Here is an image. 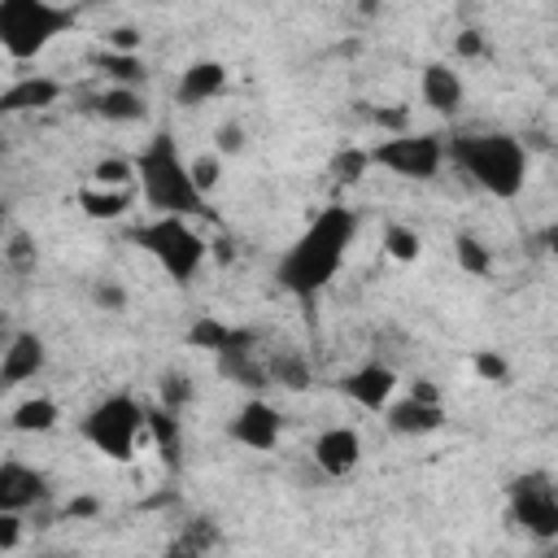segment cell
Here are the masks:
<instances>
[{"label": "cell", "instance_id": "277c9868", "mask_svg": "<svg viewBox=\"0 0 558 558\" xmlns=\"http://www.w3.org/2000/svg\"><path fill=\"white\" fill-rule=\"evenodd\" d=\"M65 31H74V9L57 0H0V48L9 61H35Z\"/></svg>", "mask_w": 558, "mask_h": 558}, {"label": "cell", "instance_id": "7bdbcfd3", "mask_svg": "<svg viewBox=\"0 0 558 558\" xmlns=\"http://www.w3.org/2000/svg\"><path fill=\"white\" fill-rule=\"evenodd\" d=\"M157 4H166V0H157Z\"/></svg>", "mask_w": 558, "mask_h": 558}, {"label": "cell", "instance_id": "1f68e13d", "mask_svg": "<svg viewBox=\"0 0 558 558\" xmlns=\"http://www.w3.org/2000/svg\"><path fill=\"white\" fill-rule=\"evenodd\" d=\"M222 161H227V157H222L218 148H209V153H196V157H192V179H196V187H201L205 196L222 183Z\"/></svg>", "mask_w": 558, "mask_h": 558}, {"label": "cell", "instance_id": "30bf717a", "mask_svg": "<svg viewBox=\"0 0 558 558\" xmlns=\"http://www.w3.org/2000/svg\"><path fill=\"white\" fill-rule=\"evenodd\" d=\"M227 432H231L235 445H244L253 453H270L279 445V436H283V418L266 397H244L235 405V414L227 418Z\"/></svg>", "mask_w": 558, "mask_h": 558}, {"label": "cell", "instance_id": "ac0fdd59", "mask_svg": "<svg viewBox=\"0 0 558 558\" xmlns=\"http://www.w3.org/2000/svg\"><path fill=\"white\" fill-rule=\"evenodd\" d=\"M92 113H96L100 122H113V126H131V122H140V118L148 113V105H144L140 87H122V83H109L100 96H92Z\"/></svg>", "mask_w": 558, "mask_h": 558}, {"label": "cell", "instance_id": "484cf974", "mask_svg": "<svg viewBox=\"0 0 558 558\" xmlns=\"http://www.w3.org/2000/svg\"><path fill=\"white\" fill-rule=\"evenodd\" d=\"M266 371H270L275 384H283V388H292V392L310 388V362H305L301 353H292V349H279V353L266 362Z\"/></svg>", "mask_w": 558, "mask_h": 558}, {"label": "cell", "instance_id": "f35d334b", "mask_svg": "<svg viewBox=\"0 0 558 558\" xmlns=\"http://www.w3.org/2000/svg\"><path fill=\"white\" fill-rule=\"evenodd\" d=\"M371 118H375L379 126H388V135H392V131H410V126H405V122H410V113H405V109H375Z\"/></svg>", "mask_w": 558, "mask_h": 558}, {"label": "cell", "instance_id": "8fae6325", "mask_svg": "<svg viewBox=\"0 0 558 558\" xmlns=\"http://www.w3.org/2000/svg\"><path fill=\"white\" fill-rule=\"evenodd\" d=\"M310 458H314V466H318L327 480H344V475H353L357 462H362V436H357V427H344V423L323 427V432L314 436Z\"/></svg>", "mask_w": 558, "mask_h": 558}, {"label": "cell", "instance_id": "74e56055", "mask_svg": "<svg viewBox=\"0 0 558 558\" xmlns=\"http://www.w3.org/2000/svg\"><path fill=\"white\" fill-rule=\"evenodd\" d=\"M453 52H458V57H484V52H488V44H484V35H480V31H462V35L453 39Z\"/></svg>", "mask_w": 558, "mask_h": 558}, {"label": "cell", "instance_id": "5b68a950", "mask_svg": "<svg viewBox=\"0 0 558 558\" xmlns=\"http://www.w3.org/2000/svg\"><path fill=\"white\" fill-rule=\"evenodd\" d=\"M78 432H83V440H87L100 458H109V462H131L135 449L148 440V410H144L131 392H109V397H100V401L83 414Z\"/></svg>", "mask_w": 558, "mask_h": 558}, {"label": "cell", "instance_id": "ffe728a7", "mask_svg": "<svg viewBox=\"0 0 558 558\" xmlns=\"http://www.w3.org/2000/svg\"><path fill=\"white\" fill-rule=\"evenodd\" d=\"M214 362H218V375L231 379V384H244V388H266L270 384V371H266V362L253 357V344L222 349V353H214Z\"/></svg>", "mask_w": 558, "mask_h": 558}, {"label": "cell", "instance_id": "9a60e30c", "mask_svg": "<svg viewBox=\"0 0 558 558\" xmlns=\"http://www.w3.org/2000/svg\"><path fill=\"white\" fill-rule=\"evenodd\" d=\"M384 423L397 432V436H432L445 427V401H423L414 392L405 397H392L388 410H384Z\"/></svg>", "mask_w": 558, "mask_h": 558}, {"label": "cell", "instance_id": "4dcf8cb0", "mask_svg": "<svg viewBox=\"0 0 558 558\" xmlns=\"http://www.w3.org/2000/svg\"><path fill=\"white\" fill-rule=\"evenodd\" d=\"M4 266L17 270V275H31L39 266V248H35V240L26 231H9V240H4Z\"/></svg>", "mask_w": 558, "mask_h": 558}, {"label": "cell", "instance_id": "d6a6232c", "mask_svg": "<svg viewBox=\"0 0 558 558\" xmlns=\"http://www.w3.org/2000/svg\"><path fill=\"white\" fill-rule=\"evenodd\" d=\"M92 301H96V310H105V314H122L126 310V288L118 283V279H96L92 283Z\"/></svg>", "mask_w": 558, "mask_h": 558}, {"label": "cell", "instance_id": "d590c367", "mask_svg": "<svg viewBox=\"0 0 558 558\" xmlns=\"http://www.w3.org/2000/svg\"><path fill=\"white\" fill-rule=\"evenodd\" d=\"M105 48H113V52H140L144 48V35H140V26H113L105 35Z\"/></svg>", "mask_w": 558, "mask_h": 558}, {"label": "cell", "instance_id": "44dd1931", "mask_svg": "<svg viewBox=\"0 0 558 558\" xmlns=\"http://www.w3.org/2000/svg\"><path fill=\"white\" fill-rule=\"evenodd\" d=\"M57 423H61V405L52 397H26L9 410V432H17V436H44Z\"/></svg>", "mask_w": 558, "mask_h": 558}, {"label": "cell", "instance_id": "5bb4252c", "mask_svg": "<svg viewBox=\"0 0 558 558\" xmlns=\"http://www.w3.org/2000/svg\"><path fill=\"white\" fill-rule=\"evenodd\" d=\"M418 96H423V105L432 113L453 118L462 109V100H466V83L449 61H427L423 74H418Z\"/></svg>", "mask_w": 558, "mask_h": 558}, {"label": "cell", "instance_id": "d4e9b609", "mask_svg": "<svg viewBox=\"0 0 558 558\" xmlns=\"http://www.w3.org/2000/svg\"><path fill=\"white\" fill-rule=\"evenodd\" d=\"M384 253H388L392 262L410 266V262L423 257V235H418L414 227H405V222H388V227H384Z\"/></svg>", "mask_w": 558, "mask_h": 558}, {"label": "cell", "instance_id": "836d02e7", "mask_svg": "<svg viewBox=\"0 0 558 558\" xmlns=\"http://www.w3.org/2000/svg\"><path fill=\"white\" fill-rule=\"evenodd\" d=\"M471 371H475L480 379H488V384H506V379H510V362H506L497 349H480V353L471 357Z\"/></svg>", "mask_w": 558, "mask_h": 558}, {"label": "cell", "instance_id": "e0dca14e", "mask_svg": "<svg viewBox=\"0 0 558 558\" xmlns=\"http://www.w3.org/2000/svg\"><path fill=\"white\" fill-rule=\"evenodd\" d=\"M222 92H227V65L214 61V57L192 61V65L179 74V83H174V100H179L183 109L209 105V100H218Z\"/></svg>", "mask_w": 558, "mask_h": 558}, {"label": "cell", "instance_id": "7c38bea8", "mask_svg": "<svg viewBox=\"0 0 558 558\" xmlns=\"http://www.w3.org/2000/svg\"><path fill=\"white\" fill-rule=\"evenodd\" d=\"M48 366V344L39 331H13L4 353H0V388H17V384H31L39 379Z\"/></svg>", "mask_w": 558, "mask_h": 558}, {"label": "cell", "instance_id": "4fadbf2b", "mask_svg": "<svg viewBox=\"0 0 558 558\" xmlns=\"http://www.w3.org/2000/svg\"><path fill=\"white\" fill-rule=\"evenodd\" d=\"M39 501H48V475L31 462H17V458H4L0 462V510H35Z\"/></svg>", "mask_w": 558, "mask_h": 558}, {"label": "cell", "instance_id": "52a82bcc", "mask_svg": "<svg viewBox=\"0 0 558 558\" xmlns=\"http://www.w3.org/2000/svg\"><path fill=\"white\" fill-rule=\"evenodd\" d=\"M371 161L397 179H414L427 183L440 174V166L449 161V144L432 131H392L371 148Z\"/></svg>", "mask_w": 558, "mask_h": 558}, {"label": "cell", "instance_id": "60d3db41", "mask_svg": "<svg viewBox=\"0 0 558 558\" xmlns=\"http://www.w3.org/2000/svg\"><path fill=\"white\" fill-rule=\"evenodd\" d=\"M405 392H414V397H423V401H440V388H436V379H414Z\"/></svg>", "mask_w": 558, "mask_h": 558}, {"label": "cell", "instance_id": "7a4b0ae2", "mask_svg": "<svg viewBox=\"0 0 558 558\" xmlns=\"http://www.w3.org/2000/svg\"><path fill=\"white\" fill-rule=\"evenodd\" d=\"M135 187L140 201L153 214H183L196 218L205 209V192L192 179V157L179 153L170 131H157L140 153H135Z\"/></svg>", "mask_w": 558, "mask_h": 558}, {"label": "cell", "instance_id": "ba28073f", "mask_svg": "<svg viewBox=\"0 0 558 558\" xmlns=\"http://www.w3.org/2000/svg\"><path fill=\"white\" fill-rule=\"evenodd\" d=\"M506 501H510V519L527 536H536V541H554L558 536V484L549 475L527 471V475L510 480Z\"/></svg>", "mask_w": 558, "mask_h": 558}, {"label": "cell", "instance_id": "6da1fadb", "mask_svg": "<svg viewBox=\"0 0 558 558\" xmlns=\"http://www.w3.org/2000/svg\"><path fill=\"white\" fill-rule=\"evenodd\" d=\"M353 235H357V214H353L349 205H327V209H318V214L305 222V231L288 244V253L279 257V266H275L279 288H283L288 296H296V301H314V296L340 275Z\"/></svg>", "mask_w": 558, "mask_h": 558}, {"label": "cell", "instance_id": "e575fe53", "mask_svg": "<svg viewBox=\"0 0 558 558\" xmlns=\"http://www.w3.org/2000/svg\"><path fill=\"white\" fill-rule=\"evenodd\" d=\"M244 144H248V131H244V122H235V118H227V122L214 131V148H218L222 157L244 153Z\"/></svg>", "mask_w": 558, "mask_h": 558}, {"label": "cell", "instance_id": "cb8c5ba5", "mask_svg": "<svg viewBox=\"0 0 558 558\" xmlns=\"http://www.w3.org/2000/svg\"><path fill=\"white\" fill-rule=\"evenodd\" d=\"M96 65H100V74H105L109 83H122V87H144V78H148L140 52H113V48H105Z\"/></svg>", "mask_w": 558, "mask_h": 558}, {"label": "cell", "instance_id": "8d00e7d4", "mask_svg": "<svg viewBox=\"0 0 558 558\" xmlns=\"http://www.w3.org/2000/svg\"><path fill=\"white\" fill-rule=\"evenodd\" d=\"M22 541V514L17 510H0V554H13Z\"/></svg>", "mask_w": 558, "mask_h": 558}, {"label": "cell", "instance_id": "603a6c76", "mask_svg": "<svg viewBox=\"0 0 558 558\" xmlns=\"http://www.w3.org/2000/svg\"><path fill=\"white\" fill-rule=\"evenodd\" d=\"M453 262H458V270L471 275V279L493 275V248H488L480 235H471V231H458V235H453Z\"/></svg>", "mask_w": 558, "mask_h": 558}, {"label": "cell", "instance_id": "83f0119b", "mask_svg": "<svg viewBox=\"0 0 558 558\" xmlns=\"http://www.w3.org/2000/svg\"><path fill=\"white\" fill-rule=\"evenodd\" d=\"M371 166H375V161H371V148H340V153L327 161V174H331L336 183H362Z\"/></svg>", "mask_w": 558, "mask_h": 558}, {"label": "cell", "instance_id": "9c48e42d", "mask_svg": "<svg viewBox=\"0 0 558 558\" xmlns=\"http://www.w3.org/2000/svg\"><path fill=\"white\" fill-rule=\"evenodd\" d=\"M336 388H340V397H349L357 410H366V414H384V410H388V401L397 397V366H392V362L371 357V362H362V366L344 371Z\"/></svg>", "mask_w": 558, "mask_h": 558}, {"label": "cell", "instance_id": "7402d4cb", "mask_svg": "<svg viewBox=\"0 0 558 558\" xmlns=\"http://www.w3.org/2000/svg\"><path fill=\"white\" fill-rule=\"evenodd\" d=\"M187 344L192 349H205V353H222V349H235V344H253V331H240L222 318H209L201 314L192 327H187Z\"/></svg>", "mask_w": 558, "mask_h": 558}, {"label": "cell", "instance_id": "b9f144b4", "mask_svg": "<svg viewBox=\"0 0 558 558\" xmlns=\"http://www.w3.org/2000/svg\"><path fill=\"white\" fill-rule=\"evenodd\" d=\"M541 244H545V253H549V257L558 262V218H554V222H549V227L541 231Z\"/></svg>", "mask_w": 558, "mask_h": 558}, {"label": "cell", "instance_id": "8992f818", "mask_svg": "<svg viewBox=\"0 0 558 558\" xmlns=\"http://www.w3.org/2000/svg\"><path fill=\"white\" fill-rule=\"evenodd\" d=\"M135 244L157 262V270L174 283H192L196 270L209 257L205 235L183 214H153L144 227H135Z\"/></svg>", "mask_w": 558, "mask_h": 558}, {"label": "cell", "instance_id": "4316f807", "mask_svg": "<svg viewBox=\"0 0 558 558\" xmlns=\"http://www.w3.org/2000/svg\"><path fill=\"white\" fill-rule=\"evenodd\" d=\"M148 436L157 440V449H161L166 462L179 458V414L174 410H166V405L148 410Z\"/></svg>", "mask_w": 558, "mask_h": 558}, {"label": "cell", "instance_id": "d6986e66", "mask_svg": "<svg viewBox=\"0 0 558 558\" xmlns=\"http://www.w3.org/2000/svg\"><path fill=\"white\" fill-rule=\"evenodd\" d=\"M135 192L140 187H100V183H87V187H78V209L92 222H113V218H122L135 205Z\"/></svg>", "mask_w": 558, "mask_h": 558}, {"label": "cell", "instance_id": "ab89813d", "mask_svg": "<svg viewBox=\"0 0 558 558\" xmlns=\"http://www.w3.org/2000/svg\"><path fill=\"white\" fill-rule=\"evenodd\" d=\"M96 514H100V501L96 497H74L65 506V519H96Z\"/></svg>", "mask_w": 558, "mask_h": 558}, {"label": "cell", "instance_id": "3957f363", "mask_svg": "<svg viewBox=\"0 0 558 558\" xmlns=\"http://www.w3.org/2000/svg\"><path fill=\"white\" fill-rule=\"evenodd\" d=\"M449 161L493 201H514L527 183V148L510 131H475L449 140Z\"/></svg>", "mask_w": 558, "mask_h": 558}, {"label": "cell", "instance_id": "f546056e", "mask_svg": "<svg viewBox=\"0 0 558 558\" xmlns=\"http://www.w3.org/2000/svg\"><path fill=\"white\" fill-rule=\"evenodd\" d=\"M157 392H161V405H166V410L183 414V410H187V401L196 397V384H192V375H187V371H166V375H161V384H157Z\"/></svg>", "mask_w": 558, "mask_h": 558}, {"label": "cell", "instance_id": "f1b7e54d", "mask_svg": "<svg viewBox=\"0 0 558 558\" xmlns=\"http://www.w3.org/2000/svg\"><path fill=\"white\" fill-rule=\"evenodd\" d=\"M92 183H100V187H135V157H100L92 166Z\"/></svg>", "mask_w": 558, "mask_h": 558}, {"label": "cell", "instance_id": "2e32d148", "mask_svg": "<svg viewBox=\"0 0 558 558\" xmlns=\"http://www.w3.org/2000/svg\"><path fill=\"white\" fill-rule=\"evenodd\" d=\"M65 96L61 78L52 74H22L0 92V113H44Z\"/></svg>", "mask_w": 558, "mask_h": 558}]
</instances>
